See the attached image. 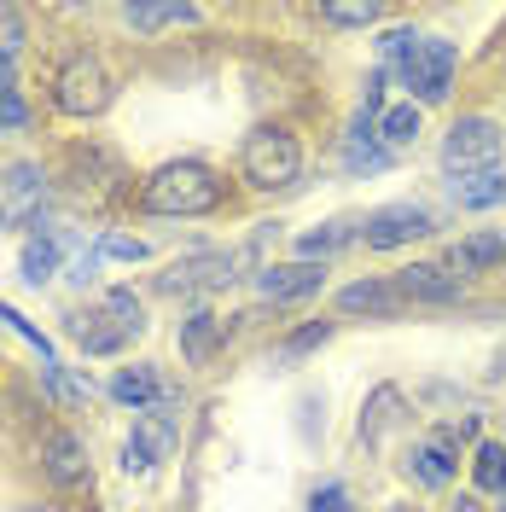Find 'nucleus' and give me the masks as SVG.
Segmentation results:
<instances>
[{"mask_svg": "<svg viewBox=\"0 0 506 512\" xmlns=\"http://www.w3.org/2000/svg\"><path fill=\"white\" fill-rule=\"evenodd\" d=\"M216 204H222V181L204 163H163L158 175L140 181L146 216H210Z\"/></svg>", "mask_w": 506, "mask_h": 512, "instance_id": "f257e3e1", "label": "nucleus"}, {"mask_svg": "<svg viewBox=\"0 0 506 512\" xmlns=\"http://www.w3.org/2000/svg\"><path fill=\"white\" fill-rule=\"evenodd\" d=\"M239 169H245V181L262 187V192L291 187V181L303 175V146H297L291 128H256V134H245Z\"/></svg>", "mask_w": 506, "mask_h": 512, "instance_id": "f03ea898", "label": "nucleus"}, {"mask_svg": "<svg viewBox=\"0 0 506 512\" xmlns=\"http://www.w3.org/2000/svg\"><path fill=\"white\" fill-rule=\"evenodd\" d=\"M53 105H59L64 117H99V111L111 105V76H105V64H99L94 53L64 59L59 76H53Z\"/></svg>", "mask_w": 506, "mask_h": 512, "instance_id": "7ed1b4c3", "label": "nucleus"}, {"mask_svg": "<svg viewBox=\"0 0 506 512\" xmlns=\"http://www.w3.org/2000/svg\"><path fill=\"white\" fill-rule=\"evenodd\" d=\"M443 169L454 181L477 175V169H501V123L495 117H460L443 140Z\"/></svg>", "mask_w": 506, "mask_h": 512, "instance_id": "20e7f679", "label": "nucleus"}, {"mask_svg": "<svg viewBox=\"0 0 506 512\" xmlns=\"http://www.w3.org/2000/svg\"><path fill=\"white\" fill-rule=\"evenodd\" d=\"M454 64H460L454 41L425 35V41L413 47V59H402V82H408L413 105H443L448 88H454Z\"/></svg>", "mask_w": 506, "mask_h": 512, "instance_id": "39448f33", "label": "nucleus"}, {"mask_svg": "<svg viewBox=\"0 0 506 512\" xmlns=\"http://www.w3.org/2000/svg\"><path fill=\"white\" fill-rule=\"evenodd\" d=\"M425 233H431V210H425V204H384V210H373V216L361 222L367 251H396V245H413V239H425Z\"/></svg>", "mask_w": 506, "mask_h": 512, "instance_id": "423d86ee", "label": "nucleus"}, {"mask_svg": "<svg viewBox=\"0 0 506 512\" xmlns=\"http://www.w3.org/2000/svg\"><path fill=\"white\" fill-rule=\"evenodd\" d=\"M41 204H47V175H41L35 163H12V169L0 175V227L35 222Z\"/></svg>", "mask_w": 506, "mask_h": 512, "instance_id": "0eeeda50", "label": "nucleus"}, {"mask_svg": "<svg viewBox=\"0 0 506 512\" xmlns=\"http://www.w3.org/2000/svg\"><path fill=\"white\" fill-rule=\"evenodd\" d=\"M396 291H402V303H460L466 280L443 262H408V268H396Z\"/></svg>", "mask_w": 506, "mask_h": 512, "instance_id": "6e6552de", "label": "nucleus"}, {"mask_svg": "<svg viewBox=\"0 0 506 512\" xmlns=\"http://www.w3.org/2000/svg\"><path fill=\"white\" fill-rule=\"evenodd\" d=\"M233 280V256L227 251H198L187 262H169V274L158 280V291H216Z\"/></svg>", "mask_w": 506, "mask_h": 512, "instance_id": "1a4fd4ad", "label": "nucleus"}, {"mask_svg": "<svg viewBox=\"0 0 506 512\" xmlns=\"http://www.w3.org/2000/svg\"><path fill=\"white\" fill-rule=\"evenodd\" d=\"M320 286H326V262H303V256L262 274V297H268V303H303V297H315Z\"/></svg>", "mask_w": 506, "mask_h": 512, "instance_id": "9d476101", "label": "nucleus"}, {"mask_svg": "<svg viewBox=\"0 0 506 512\" xmlns=\"http://www.w3.org/2000/svg\"><path fill=\"white\" fill-rule=\"evenodd\" d=\"M41 460H47V478L64 483V489H82L88 483V448L76 431H47L41 437Z\"/></svg>", "mask_w": 506, "mask_h": 512, "instance_id": "9b49d317", "label": "nucleus"}, {"mask_svg": "<svg viewBox=\"0 0 506 512\" xmlns=\"http://www.w3.org/2000/svg\"><path fill=\"white\" fill-rule=\"evenodd\" d=\"M454 454H460V431H437L431 443H419V448L408 454V472L425 483V489H448L454 466H460Z\"/></svg>", "mask_w": 506, "mask_h": 512, "instance_id": "f8f14e48", "label": "nucleus"}, {"mask_svg": "<svg viewBox=\"0 0 506 512\" xmlns=\"http://www.w3.org/2000/svg\"><path fill=\"white\" fill-rule=\"evenodd\" d=\"M344 169L349 175H379V169H390V146L379 140V123L355 117V128L344 134Z\"/></svg>", "mask_w": 506, "mask_h": 512, "instance_id": "ddd939ff", "label": "nucleus"}, {"mask_svg": "<svg viewBox=\"0 0 506 512\" xmlns=\"http://www.w3.org/2000/svg\"><path fill=\"white\" fill-rule=\"evenodd\" d=\"M338 309H344V315L390 320L396 309H402V291H396V280H355V286L338 291Z\"/></svg>", "mask_w": 506, "mask_h": 512, "instance_id": "4468645a", "label": "nucleus"}, {"mask_svg": "<svg viewBox=\"0 0 506 512\" xmlns=\"http://www.w3.org/2000/svg\"><path fill=\"white\" fill-rule=\"evenodd\" d=\"M70 338L82 344L88 355H117L128 344V332L117 326L111 309H88V315H70Z\"/></svg>", "mask_w": 506, "mask_h": 512, "instance_id": "2eb2a0df", "label": "nucleus"}, {"mask_svg": "<svg viewBox=\"0 0 506 512\" xmlns=\"http://www.w3.org/2000/svg\"><path fill=\"white\" fill-rule=\"evenodd\" d=\"M111 396L123 402V408H134V414H146L152 402H163L169 390H163V379L152 373V367H123L117 379H111Z\"/></svg>", "mask_w": 506, "mask_h": 512, "instance_id": "dca6fc26", "label": "nucleus"}, {"mask_svg": "<svg viewBox=\"0 0 506 512\" xmlns=\"http://www.w3.org/2000/svg\"><path fill=\"white\" fill-rule=\"evenodd\" d=\"M454 204H460V210H495V204H506V169L460 175V181H454Z\"/></svg>", "mask_w": 506, "mask_h": 512, "instance_id": "f3484780", "label": "nucleus"}, {"mask_svg": "<svg viewBox=\"0 0 506 512\" xmlns=\"http://www.w3.org/2000/svg\"><path fill=\"white\" fill-rule=\"evenodd\" d=\"M506 262V233H472L460 251H454V274L466 280V274H483V268H495Z\"/></svg>", "mask_w": 506, "mask_h": 512, "instance_id": "a211bd4d", "label": "nucleus"}, {"mask_svg": "<svg viewBox=\"0 0 506 512\" xmlns=\"http://www.w3.org/2000/svg\"><path fill=\"white\" fill-rule=\"evenodd\" d=\"M18 268H24V280H30V286L53 280V274H59V239H53V233H30V239H24V251H18Z\"/></svg>", "mask_w": 506, "mask_h": 512, "instance_id": "6ab92c4d", "label": "nucleus"}, {"mask_svg": "<svg viewBox=\"0 0 506 512\" xmlns=\"http://www.w3.org/2000/svg\"><path fill=\"white\" fill-rule=\"evenodd\" d=\"M216 344H222V320L210 315V309H198V315L181 320V355L187 361H204Z\"/></svg>", "mask_w": 506, "mask_h": 512, "instance_id": "aec40b11", "label": "nucleus"}, {"mask_svg": "<svg viewBox=\"0 0 506 512\" xmlns=\"http://www.w3.org/2000/svg\"><path fill=\"white\" fill-rule=\"evenodd\" d=\"M379 140L396 152V146H413L419 140V105H390V111H379Z\"/></svg>", "mask_w": 506, "mask_h": 512, "instance_id": "412c9836", "label": "nucleus"}, {"mask_svg": "<svg viewBox=\"0 0 506 512\" xmlns=\"http://www.w3.org/2000/svg\"><path fill=\"white\" fill-rule=\"evenodd\" d=\"M349 239H355V222H320L315 233L297 239V251H303V262H326V256L338 251V245H349Z\"/></svg>", "mask_w": 506, "mask_h": 512, "instance_id": "4be33fe9", "label": "nucleus"}, {"mask_svg": "<svg viewBox=\"0 0 506 512\" xmlns=\"http://www.w3.org/2000/svg\"><path fill=\"white\" fill-rule=\"evenodd\" d=\"M472 478H477V489H483V495H506V448L501 443H477Z\"/></svg>", "mask_w": 506, "mask_h": 512, "instance_id": "5701e85b", "label": "nucleus"}, {"mask_svg": "<svg viewBox=\"0 0 506 512\" xmlns=\"http://www.w3.org/2000/svg\"><path fill=\"white\" fill-rule=\"evenodd\" d=\"M198 6H123V24L134 30H169V24H192Z\"/></svg>", "mask_w": 506, "mask_h": 512, "instance_id": "b1692460", "label": "nucleus"}, {"mask_svg": "<svg viewBox=\"0 0 506 512\" xmlns=\"http://www.w3.org/2000/svg\"><path fill=\"white\" fill-rule=\"evenodd\" d=\"M396 408H402V396H396L390 384H384V390H373V402L361 408V443H379V437H384V425L396 419Z\"/></svg>", "mask_w": 506, "mask_h": 512, "instance_id": "393cba45", "label": "nucleus"}, {"mask_svg": "<svg viewBox=\"0 0 506 512\" xmlns=\"http://www.w3.org/2000/svg\"><path fill=\"white\" fill-rule=\"evenodd\" d=\"M105 309L117 315V326H123L128 338H140V332H146V309H140V297H134L128 286H111V291H105Z\"/></svg>", "mask_w": 506, "mask_h": 512, "instance_id": "a878e982", "label": "nucleus"}, {"mask_svg": "<svg viewBox=\"0 0 506 512\" xmlns=\"http://www.w3.org/2000/svg\"><path fill=\"white\" fill-rule=\"evenodd\" d=\"M320 18L338 24V30H373L384 18V6H373V0H367V6H320Z\"/></svg>", "mask_w": 506, "mask_h": 512, "instance_id": "bb28decb", "label": "nucleus"}, {"mask_svg": "<svg viewBox=\"0 0 506 512\" xmlns=\"http://www.w3.org/2000/svg\"><path fill=\"white\" fill-rule=\"evenodd\" d=\"M332 338V320H315V326H303V332H291L280 344V361H297V355H309V350H320Z\"/></svg>", "mask_w": 506, "mask_h": 512, "instance_id": "cd10ccee", "label": "nucleus"}, {"mask_svg": "<svg viewBox=\"0 0 506 512\" xmlns=\"http://www.w3.org/2000/svg\"><path fill=\"white\" fill-rule=\"evenodd\" d=\"M99 256H117V262H146V239H128V233H105L99 239Z\"/></svg>", "mask_w": 506, "mask_h": 512, "instance_id": "c85d7f7f", "label": "nucleus"}, {"mask_svg": "<svg viewBox=\"0 0 506 512\" xmlns=\"http://www.w3.org/2000/svg\"><path fill=\"white\" fill-rule=\"evenodd\" d=\"M309 512H355V507H349L344 483H320L315 495H309Z\"/></svg>", "mask_w": 506, "mask_h": 512, "instance_id": "c756f323", "label": "nucleus"}, {"mask_svg": "<svg viewBox=\"0 0 506 512\" xmlns=\"http://www.w3.org/2000/svg\"><path fill=\"white\" fill-rule=\"evenodd\" d=\"M419 41H425L419 30H390V35L379 41V53H384V59H396V64H402V59H413V47H419Z\"/></svg>", "mask_w": 506, "mask_h": 512, "instance_id": "7c9ffc66", "label": "nucleus"}, {"mask_svg": "<svg viewBox=\"0 0 506 512\" xmlns=\"http://www.w3.org/2000/svg\"><path fill=\"white\" fill-rule=\"evenodd\" d=\"M152 466H158V454H152V448L140 443V437H128V443H123V472H134V478H146Z\"/></svg>", "mask_w": 506, "mask_h": 512, "instance_id": "2f4dec72", "label": "nucleus"}, {"mask_svg": "<svg viewBox=\"0 0 506 512\" xmlns=\"http://www.w3.org/2000/svg\"><path fill=\"white\" fill-rule=\"evenodd\" d=\"M0 128H30V105H24V94H0Z\"/></svg>", "mask_w": 506, "mask_h": 512, "instance_id": "473e14b6", "label": "nucleus"}, {"mask_svg": "<svg viewBox=\"0 0 506 512\" xmlns=\"http://www.w3.org/2000/svg\"><path fill=\"white\" fill-rule=\"evenodd\" d=\"M24 47V18L12 6H0V53H18Z\"/></svg>", "mask_w": 506, "mask_h": 512, "instance_id": "72a5a7b5", "label": "nucleus"}, {"mask_svg": "<svg viewBox=\"0 0 506 512\" xmlns=\"http://www.w3.org/2000/svg\"><path fill=\"white\" fill-rule=\"evenodd\" d=\"M41 379L53 384V396H59V402H82V384H70V379H64V367H59V361H47V367H41Z\"/></svg>", "mask_w": 506, "mask_h": 512, "instance_id": "f704fd0d", "label": "nucleus"}, {"mask_svg": "<svg viewBox=\"0 0 506 512\" xmlns=\"http://www.w3.org/2000/svg\"><path fill=\"white\" fill-rule=\"evenodd\" d=\"M99 262H105V256H99V245H94V251H82L76 262H70V280H76V286H94V280H99Z\"/></svg>", "mask_w": 506, "mask_h": 512, "instance_id": "c9c22d12", "label": "nucleus"}, {"mask_svg": "<svg viewBox=\"0 0 506 512\" xmlns=\"http://www.w3.org/2000/svg\"><path fill=\"white\" fill-rule=\"evenodd\" d=\"M379 105H384V70H379V76H367V94H361V117L373 123V117H379Z\"/></svg>", "mask_w": 506, "mask_h": 512, "instance_id": "e433bc0d", "label": "nucleus"}, {"mask_svg": "<svg viewBox=\"0 0 506 512\" xmlns=\"http://www.w3.org/2000/svg\"><path fill=\"white\" fill-rule=\"evenodd\" d=\"M0 94H18V64H12V53H0Z\"/></svg>", "mask_w": 506, "mask_h": 512, "instance_id": "4c0bfd02", "label": "nucleus"}, {"mask_svg": "<svg viewBox=\"0 0 506 512\" xmlns=\"http://www.w3.org/2000/svg\"><path fill=\"white\" fill-rule=\"evenodd\" d=\"M454 512H477V501H472V495H460V501H454Z\"/></svg>", "mask_w": 506, "mask_h": 512, "instance_id": "58836bf2", "label": "nucleus"}, {"mask_svg": "<svg viewBox=\"0 0 506 512\" xmlns=\"http://www.w3.org/2000/svg\"><path fill=\"white\" fill-rule=\"evenodd\" d=\"M495 379H506V350H501V355H495Z\"/></svg>", "mask_w": 506, "mask_h": 512, "instance_id": "ea45409f", "label": "nucleus"}, {"mask_svg": "<svg viewBox=\"0 0 506 512\" xmlns=\"http://www.w3.org/2000/svg\"><path fill=\"white\" fill-rule=\"evenodd\" d=\"M24 512H47V507H24Z\"/></svg>", "mask_w": 506, "mask_h": 512, "instance_id": "a19ab883", "label": "nucleus"}, {"mask_svg": "<svg viewBox=\"0 0 506 512\" xmlns=\"http://www.w3.org/2000/svg\"><path fill=\"white\" fill-rule=\"evenodd\" d=\"M396 512H413V507H396Z\"/></svg>", "mask_w": 506, "mask_h": 512, "instance_id": "79ce46f5", "label": "nucleus"}]
</instances>
